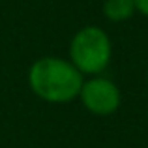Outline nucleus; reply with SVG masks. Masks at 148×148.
<instances>
[{"instance_id": "1", "label": "nucleus", "mask_w": 148, "mask_h": 148, "mask_svg": "<svg viewBox=\"0 0 148 148\" xmlns=\"http://www.w3.org/2000/svg\"><path fill=\"white\" fill-rule=\"evenodd\" d=\"M28 86L34 96L47 103H69L79 98L84 77L60 56H41L28 68Z\"/></svg>"}, {"instance_id": "2", "label": "nucleus", "mask_w": 148, "mask_h": 148, "mask_svg": "<svg viewBox=\"0 0 148 148\" xmlns=\"http://www.w3.org/2000/svg\"><path fill=\"white\" fill-rule=\"evenodd\" d=\"M68 60L81 71V75H101L112 58V43L101 26L86 25L73 34L68 49Z\"/></svg>"}, {"instance_id": "3", "label": "nucleus", "mask_w": 148, "mask_h": 148, "mask_svg": "<svg viewBox=\"0 0 148 148\" xmlns=\"http://www.w3.org/2000/svg\"><path fill=\"white\" fill-rule=\"evenodd\" d=\"M83 107L96 116H109L118 111L122 94L114 81L103 75H94L83 81L79 98Z\"/></svg>"}, {"instance_id": "4", "label": "nucleus", "mask_w": 148, "mask_h": 148, "mask_svg": "<svg viewBox=\"0 0 148 148\" xmlns=\"http://www.w3.org/2000/svg\"><path fill=\"white\" fill-rule=\"evenodd\" d=\"M101 11H103L105 19L111 21V23L130 21V19L137 13L133 0H103Z\"/></svg>"}, {"instance_id": "5", "label": "nucleus", "mask_w": 148, "mask_h": 148, "mask_svg": "<svg viewBox=\"0 0 148 148\" xmlns=\"http://www.w3.org/2000/svg\"><path fill=\"white\" fill-rule=\"evenodd\" d=\"M133 2H135V10H137V13L148 17V0H133Z\"/></svg>"}, {"instance_id": "6", "label": "nucleus", "mask_w": 148, "mask_h": 148, "mask_svg": "<svg viewBox=\"0 0 148 148\" xmlns=\"http://www.w3.org/2000/svg\"><path fill=\"white\" fill-rule=\"evenodd\" d=\"M146 84H148V69H146Z\"/></svg>"}]
</instances>
